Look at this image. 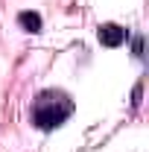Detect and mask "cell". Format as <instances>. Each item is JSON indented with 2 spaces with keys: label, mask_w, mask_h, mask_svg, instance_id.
I'll return each mask as SVG.
<instances>
[{
  "label": "cell",
  "mask_w": 149,
  "mask_h": 152,
  "mask_svg": "<svg viewBox=\"0 0 149 152\" xmlns=\"http://www.w3.org/2000/svg\"><path fill=\"white\" fill-rule=\"evenodd\" d=\"M70 111H73V102L61 94V91H44L35 99V105H32V123H35L38 129L50 132V129L61 126L70 117Z\"/></svg>",
  "instance_id": "6da1fadb"
},
{
  "label": "cell",
  "mask_w": 149,
  "mask_h": 152,
  "mask_svg": "<svg viewBox=\"0 0 149 152\" xmlns=\"http://www.w3.org/2000/svg\"><path fill=\"white\" fill-rule=\"evenodd\" d=\"M96 38H99L102 47H120V44L126 41V29L117 26V23H102V26L96 29Z\"/></svg>",
  "instance_id": "7a4b0ae2"
},
{
  "label": "cell",
  "mask_w": 149,
  "mask_h": 152,
  "mask_svg": "<svg viewBox=\"0 0 149 152\" xmlns=\"http://www.w3.org/2000/svg\"><path fill=\"white\" fill-rule=\"evenodd\" d=\"M18 23L26 29V32H41V15H38V12H20Z\"/></svg>",
  "instance_id": "3957f363"
},
{
  "label": "cell",
  "mask_w": 149,
  "mask_h": 152,
  "mask_svg": "<svg viewBox=\"0 0 149 152\" xmlns=\"http://www.w3.org/2000/svg\"><path fill=\"white\" fill-rule=\"evenodd\" d=\"M131 50H134V56H143V38H134L131 41Z\"/></svg>",
  "instance_id": "277c9868"
},
{
  "label": "cell",
  "mask_w": 149,
  "mask_h": 152,
  "mask_svg": "<svg viewBox=\"0 0 149 152\" xmlns=\"http://www.w3.org/2000/svg\"><path fill=\"white\" fill-rule=\"evenodd\" d=\"M131 105H134V108H137V105H140V85H137V88H134V91H131Z\"/></svg>",
  "instance_id": "5b68a950"
}]
</instances>
